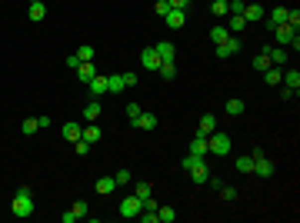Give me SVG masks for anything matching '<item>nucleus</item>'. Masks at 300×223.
Instances as JSON below:
<instances>
[{"instance_id":"cd10ccee","label":"nucleus","mask_w":300,"mask_h":223,"mask_svg":"<svg viewBox=\"0 0 300 223\" xmlns=\"http://www.w3.org/2000/svg\"><path fill=\"white\" fill-rule=\"evenodd\" d=\"M80 134H84V130H80V123H74V120L64 123V137L70 140V144H74V140H80Z\"/></svg>"},{"instance_id":"8fccbe9b","label":"nucleus","mask_w":300,"mask_h":223,"mask_svg":"<svg viewBox=\"0 0 300 223\" xmlns=\"http://www.w3.org/2000/svg\"><path fill=\"white\" fill-rule=\"evenodd\" d=\"M67 67L77 70V67H80V57H77V54H70V57H67Z\"/></svg>"},{"instance_id":"72a5a7b5","label":"nucleus","mask_w":300,"mask_h":223,"mask_svg":"<svg viewBox=\"0 0 300 223\" xmlns=\"http://www.w3.org/2000/svg\"><path fill=\"white\" fill-rule=\"evenodd\" d=\"M210 13H213V17H227V0H213Z\"/></svg>"},{"instance_id":"412c9836","label":"nucleus","mask_w":300,"mask_h":223,"mask_svg":"<svg viewBox=\"0 0 300 223\" xmlns=\"http://www.w3.org/2000/svg\"><path fill=\"white\" fill-rule=\"evenodd\" d=\"M80 137H84L87 144H97L100 137H103V130H100V127H97V120H94V123H87V127H84V134H80Z\"/></svg>"},{"instance_id":"f704fd0d","label":"nucleus","mask_w":300,"mask_h":223,"mask_svg":"<svg viewBox=\"0 0 300 223\" xmlns=\"http://www.w3.org/2000/svg\"><path fill=\"white\" fill-rule=\"evenodd\" d=\"M90 147H94V144H87L84 137H80V140H74V150H77V156H87V153H90Z\"/></svg>"},{"instance_id":"a19ab883","label":"nucleus","mask_w":300,"mask_h":223,"mask_svg":"<svg viewBox=\"0 0 300 223\" xmlns=\"http://www.w3.org/2000/svg\"><path fill=\"white\" fill-rule=\"evenodd\" d=\"M77 57H80V64H84V60H94V47H90V44H84V47L77 50Z\"/></svg>"},{"instance_id":"37998d69","label":"nucleus","mask_w":300,"mask_h":223,"mask_svg":"<svg viewBox=\"0 0 300 223\" xmlns=\"http://www.w3.org/2000/svg\"><path fill=\"white\" fill-rule=\"evenodd\" d=\"M220 197H223V200H237V190L227 187V183H220Z\"/></svg>"},{"instance_id":"de8ad7c7","label":"nucleus","mask_w":300,"mask_h":223,"mask_svg":"<svg viewBox=\"0 0 300 223\" xmlns=\"http://www.w3.org/2000/svg\"><path fill=\"white\" fill-rule=\"evenodd\" d=\"M294 97H297V93H294V90H290V87H284V90H280V100H284V103H290V100H294Z\"/></svg>"},{"instance_id":"a18cd8bd","label":"nucleus","mask_w":300,"mask_h":223,"mask_svg":"<svg viewBox=\"0 0 300 223\" xmlns=\"http://www.w3.org/2000/svg\"><path fill=\"white\" fill-rule=\"evenodd\" d=\"M287 23L290 27H300V10H287Z\"/></svg>"},{"instance_id":"7c9ffc66","label":"nucleus","mask_w":300,"mask_h":223,"mask_svg":"<svg viewBox=\"0 0 300 223\" xmlns=\"http://www.w3.org/2000/svg\"><path fill=\"white\" fill-rule=\"evenodd\" d=\"M227 37H230V30H227V27H213V30H210V40H213V47H217V44H223Z\"/></svg>"},{"instance_id":"bb28decb","label":"nucleus","mask_w":300,"mask_h":223,"mask_svg":"<svg viewBox=\"0 0 300 223\" xmlns=\"http://www.w3.org/2000/svg\"><path fill=\"white\" fill-rule=\"evenodd\" d=\"M284 83H287L290 90H294V93H297L300 90V70L294 67V70H287V74H284Z\"/></svg>"},{"instance_id":"c756f323","label":"nucleus","mask_w":300,"mask_h":223,"mask_svg":"<svg viewBox=\"0 0 300 223\" xmlns=\"http://www.w3.org/2000/svg\"><path fill=\"white\" fill-rule=\"evenodd\" d=\"M233 167H237V173H254V156H240Z\"/></svg>"},{"instance_id":"4be33fe9","label":"nucleus","mask_w":300,"mask_h":223,"mask_svg":"<svg viewBox=\"0 0 300 223\" xmlns=\"http://www.w3.org/2000/svg\"><path fill=\"white\" fill-rule=\"evenodd\" d=\"M123 90H127L123 77L120 74H110V77H107V93H123Z\"/></svg>"},{"instance_id":"6e6552de","label":"nucleus","mask_w":300,"mask_h":223,"mask_svg":"<svg viewBox=\"0 0 300 223\" xmlns=\"http://www.w3.org/2000/svg\"><path fill=\"white\" fill-rule=\"evenodd\" d=\"M213 130H217V117H213V113H203L200 123H197V137H210Z\"/></svg>"},{"instance_id":"3c124183","label":"nucleus","mask_w":300,"mask_h":223,"mask_svg":"<svg viewBox=\"0 0 300 223\" xmlns=\"http://www.w3.org/2000/svg\"><path fill=\"white\" fill-rule=\"evenodd\" d=\"M123 77V83H127V87H137V74H120Z\"/></svg>"},{"instance_id":"c03bdc74","label":"nucleus","mask_w":300,"mask_h":223,"mask_svg":"<svg viewBox=\"0 0 300 223\" xmlns=\"http://www.w3.org/2000/svg\"><path fill=\"white\" fill-rule=\"evenodd\" d=\"M170 3V10H187L190 7V0H167Z\"/></svg>"},{"instance_id":"ddd939ff","label":"nucleus","mask_w":300,"mask_h":223,"mask_svg":"<svg viewBox=\"0 0 300 223\" xmlns=\"http://www.w3.org/2000/svg\"><path fill=\"white\" fill-rule=\"evenodd\" d=\"M230 34H244V27H247V20H244V13H227V23H223Z\"/></svg>"},{"instance_id":"79ce46f5","label":"nucleus","mask_w":300,"mask_h":223,"mask_svg":"<svg viewBox=\"0 0 300 223\" xmlns=\"http://www.w3.org/2000/svg\"><path fill=\"white\" fill-rule=\"evenodd\" d=\"M247 0H227V13H240Z\"/></svg>"},{"instance_id":"c9c22d12","label":"nucleus","mask_w":300,"mask_h":223,"mask_svg":"<svg viewBox=\"0 0 300 223\" xmlns=\"http://www.w3.org/2000/svg\"><path fill=\"white\" fill-rule=\"evenodd\" d=\"M20 130H23V134H37V130H40V123H37V117H27Z\"/></svg>"},{"instance_id":"09e8293b","label":"nucleus","mask_w":300,"mask_h":223,"mask_svg":"<svg viewBox=\"0 0 300 223\" xmlns=\"http://www.w3.org/2000/svg\"><path fill=\"white\" fill-rule=\"evenodd\" d=\"M197 160H200V156H184V160H180V167H184V170H190V167H194V163H197Z\"/></svg>"},{"instance_id":"39448f33","label":"nucleus","mask_w":300,"mask_h":223,"mask_svg":"<svg viewBox=\"0 0 300 223\" xmlns=\"http://www.w3.org/2000/svg\"><path fill=\"white\" fill-rule=\"evenodd\" d=\"M187 173H190V180H194L197 187H207V180H210V170H207V163H203V160H197Z\"/></svg>"},{"instance_id":"b1692460","label":"nucleus","mask_w":300,"mask_h":223,"mask_svg":"<svg viewBox=\"0 0 300 223\" xmlns=\"http://www.w3.org/2000/svg\"><path fill=\"white\" fill-rule=\"evenodd\" d=\"M157 74L164 80H174L177 77V64H174V60H160V70H157Z\"/></svg>"},{"instance_id":"e433bc0d","label":"nucleus","mask_w":300,"mask_h":223,"mask_svg":"<svg viewBox=\"0 0 300 223\" xmlns=\"http://www.w3.org/2000/svg\"><path fill=\"white\" fill-rule=\"evenodd\" d=\"M140 113H144V107H140V103H127V120H137V117H140Z\"/></svg>"},{"instance_id":"9b49d317","label":"nucleus","mask_w":300,"mask_h":223,"mask_svg":"<svg viewBox=\"0 0 300 223\" xmlns=\"http://www.w3.org/2000/svg\"><path fill=\"white\" fill-rule=\"evenodd\" d=\"M167 27H170V30H180V27H184V23H187V10H167Z\"/></svg>"},{"instance_id":"ea45409f","label":"nucleus","mask_w":300,"mask_h":223,"mask_svg":"<svg viewBox=\"0 0 300 223\" xmlns=\"http://www.w3.org/2000/svg\"><path fill=\"white\" fill-rule=\"evenodd\" d=\"M167 10H170V3H167V0H157V3H154V13L160 17V20L167 17Z\"/></svg>"},{"instance_id":"603ef678","label":"nucleus","mask_w":300,"mask_h":223,"mask_svg":"<svg viewBox=\"0 0 300 223\" xmlns=\"http://www.w3.org/2000/svg\"><path fill=\"white\" fill-rule=\"evenodd\" d=\"M60 220H64V223H77V220H80V217H77V213H74V210H67V213H64V217H60Z\"/></svg>"},{"instance_id":"20e7f679","label":"nucleus","mask_w":300,"mask_h":223,"mask_svg":"<svg viewBox=\"0 0 300 223\" xmlns=\"http://www.w3.org/2000/svg\"><path fill=\"white\" fill-rule=\"evenodd\" d=\"M240 44H244V40H240V34H230L223 44H217V57H220V60H227V57L240 54Z\"/></svg>"},{"instance_id":"2eb2a0df","label":"nucleus","mask_w":300,"mask_h":223,"mask_svg":"<svg viewBox=\"0 0 300 223\" xmlns=\"http://www.w3.org/2000/svg\"><path fill=\"white\" fill-rule=\"evenodd\" d=\"M94 190H97L100 197H110L113 190H117V180H113V177H100L97 183H94Z\"/></svg>"},{"instance_id":"f3484780","label":"nucleus","mask_w":300,"mask_h":223,"mask_svg":"<svg viewBox=\"0 0 300 223\" xmlns=\"http://www.w3.org/2000/svg\"><path fill=\"white\" fill-rule=\"evenodd\" d=\"M27 17H30L33 23H40L47 17V7H44V0H37V3H30V7H27Z\"/></svg>"},{"instance_id":"a878e982","label":"nucleus","mask_w":300,"mask_h":223,"mask_svg":"<svg viewBox=\"0 0 300 223\" xmlns=\"http://www.w3.org/2000/svg\"><path fill=\"white\" fill-rule=\"evenodd\" d=\"M264 80H267V87H277V83H284V74H280V67H270V70H264Z\"/></svg>"},{"instance_id":"f8f14e48","label":"nucleus","mask_w":300,"mask_h":223,"mask_svg":"<svg viewBox=\"0 0 300 223\" xmlns=\"http://www.w3.org/2000/svg\"><path fill=\"white\" fill-rule=\"evenodd\" d=\"M133 127L137 130H157V113H150V110H144L137 120H133Z\"/></svg>"},{"instance_id":"f257e3e1","label":"nucleus","mask_w":300,"mask_h":223,"mask_svg":"<svg viewBox=\"0 0 300 223\" xmlns=\"http://www.w3.org/2000/svg\"><path fill=\"white\" fill-rule=\"evenodd\" d=\"M10 213H13V217H30V213H33V193H30V187H20L17 193H13Z\"/></svg>"},{"instance_id":"49530a36","label":"nucleus","mask_w":300,"mask_h":223,"mask_svg":"<svg viewBox=\"0 0 300 223\" xmlns=\"http://www.w3.org/2000/svg\"><path fill=\"white\" fill-rule=\"evenodd\" d=\"M70 210L77 213V217H87V203H84V200H77V203H74V207H70Z\"/></svg>"},{"instance_id":"473e14b6","label":"nucleus","mask_w":300,"mask_h":223,"mask_svg":"<svg viewBox=\"0 0 300 223\" xmlns=\"http://www.w3.org/2000/svg\"><path fill=\"white\" fill-rule=\"evenodd\" d=\"M270 67H274V64H270V57H267V54H257L254 57V70H260V74H264V70H270Z\"/></svg>"},{"instance_id":"4468645a","label":"nucleus","mask_w":300,"mask_h":223,"mask_svg":"<svg viewBox=\"0 0 300 223\" xmlns=\"http://www.w3.org/2000/svg\"><path fill=\"white\" fill-rule=\"evenodd\" d=\"M264 54L267 57H270V64H274V67H284V64H287V50H284V47H270V50H267V47H264Z\"/></svg>"},{"instance_id":"dca6fc26","label":"nucleus","mask_w":300,"mask_h":223,"mask_svg":"<svg viewBox=\"0 0 300 223\" xmlns=\"http://www.w3.org/2000/svg\"><path fill=\"white\" fill-rule=\"evenodd\" d=\"M97 77V67H94V64H90V60H84V64H80L77 67V80H84V83H90V80Z\"/></svg>"},{"instance_id":"6ab92c4d","label":"nucleus","mask_w":300,"mask_h":223,"mask_svg":"<svg viewBox=\"0 0 300 223\" xmlns=\"http://www.w3.org/2000/svg\"><path fill=\"white\" fill-rule=\"evenodd\" d=\"M154 50L160 54V60H174V57H177V47L170 44V40H160V44H157Z\"/></svg>"},{"instance_id":"f03ea898","label":"nucleus","mask_w":300,"mask_h":223,"mask_svg":"<svg viewBox=\"0 0 300 223\" xmlns=\"http://www.w3.org/2000/svg\"><path fill=\"white\" fill-rule=\"evenodd\" d=\"M233 150V140L227 134H217V130H213L210 137H207V153L210 156H227Z\"/></svg>"},{"instance_id":"4c0bfd02","label":"nucleus","mask_w":300,"mask_h":223,"mask_svg":"<svg viewBox=\"0 0 300 223\" xmlns=\"http://www.w3.org/2000/svg\"><path fill=\"white\" fill-rule=\"evenodd\" d=\"M113 180H117V187H127V183H130V170H117Z\"/></svg>"},{"instance_id":"58836bf2","label":"nucleus","mask_w":300,"mask_h":223,"mask_svg":"<svg viewBox=\"0 0 300 223\" xmlns=\"http://www.w3.org/2000/svg\"><path fill=\"white\" fill-rule=\"evenodd\" d=\"M133 197L147 200V197H150V183H137V187H133Z\"/></svg>"},{"instance_id":"393cba45","label":"nucleus","mask_w":300,"mask_h":223,"mask_svg":"<svg viewBox=\"0 0 300 223\" xmlns=\"http://www.w3.org/2000/svg\"><path fill=\"white\" fill-rule=\"evenodd\" d=\"M174 220H177L174 207H157V223H174Z\"/></svg>"},{"instance_id":"aec40b11","label":"nucleus","mask_w":300,"mask_h":223,"mask_svg":"<svg viewBox=\"0 0 300 223\" xmlns=\"http://www.w3.org/2000/svg\"><path fill=\"white\" fill-rule=\"evenodd\" d=\"M87 87H90V97H103V93H107V77H100V74H97Z\"/></svg>"},{"instance_id":"9d476101","label":"nucleus","mask_w":300,"mask_h":223,"mask_svg":"<svg viewBox=\"0 0 300 223\" xmlns=\"http://www.w3.org/2000/svg\"><path fill=\"white\" fill-rule=\"evenodd\" d=\"M240 13H244L247 23H260L264 20V7H260V3H244V10Z\"/></svg>"},{"instance_id":"0eeeda50","label":"nucleus","mask_w":300,"mask_h":223,"mask_svg":"<svg viewBox=\"0 0 300 223\" xmlns=\"http://www.w3.org/2000/svg\"><path fill=\"white\" fill-rule=\"evenodd\" d=\"M140 64H144V70H160V54H157L154 47H144V50H140Z\"/></svg>"},{"instance_id":"7ed1b4c3","label":"nucleus","mask_w":300,"mask_h":223,"mask_svg":"<svg viewBox=\"0 0 300 223\" xmlns=\"http://www.w3.org/2000/svg\"><path fill=\"white\" fill-rule=\"evenodd\" d=\"M140 210H144V200L140 197H123L120 200V217H127V220H137Z\"/></svg>"},{"instance_id":"2f4dec72","label":"nucleus","mask_w":300,"mask_h":223,"mask_svg":"<svg viewBox=\"0 0 300 223\" xmlns=\"http://www.w3.org/2000/svg\"><path fill=\"white\" fill-rule=\"evenodd\" d=\"M227 113H230V117H240V113H244V100H240V97L227 100Z\"/></svg>"},{"instance_id":"864d4df0","label":"nucleus","mask_w":300,"mask_h":223,"mask_svg":"<svg viewBox=\"0 0 300 223\" xmlns=\"http://www.w3.org/2000/svg\"><path fill=\"white\" fill-rule=\"evenodd\" d=\"M30 3H37V0H30Z\"/></svg>"},{"instance_id":"1a4fd4ad","label":"nucleus","mask_w":300,"mask_h":223,"mask_svg":"<svg viewBox=\"0 0 300 223\" xmlns=\"http://www.w3.org/2000/svg\"><path fill=\"white\" fill-rule=\"evenodd\" d=\"M254 173H257V177H274V160H267V153L264 156H257V160H254Z\"/></svg>"},{"instance_id":"a211bd4d","label":"nucleus","mask_w":300,"mask_h":223,"mask_svg":"<svg viewBox=\"0 0 300 223\" xmlns=\"http://www.w3.org/2000/svg\"><path fill=\"white\" fill-rule=\"evenodd\" d=\"M190 156H200V160L207 156V137H194L190 140Z\"/></svg>"},{"instance_id":"c85d7f7f","label":"nucleus","mask_w":300,"mask_h":223,"mask_svg":"<svg viewBox=\"0 0 300 223\" xmlns=\"http://www.w3.org/2000/svg\"><path fill=\"white\" fill-rule=\"evenodd\" d=\"M280 23H287V7H274L270 10V27H280Z\"/></svg>"},{"instance_id":"5701e85b","label":"nucleus","mask_w":300,"mask_h":223,"mask_svg":"<svg viewBox=\"0 0 300 223\" xmlns=\"http://www.w3.org/2000/svg\"><path fill=\"white\" fill-rule=\"evenodd\" d=\"M97 117H100V97H94V100H90L87 107H84V120H87V123H94Z\"/></svg>"},{"instance_id":"423d86ee","label":"nucleus","mask_w":300,"mask_h":223,"mask_svg":"<svg viewBox=\"0 0 300 223\" xmlns=\"http://www.w3.org/2000/svg\"><path fill=\"white\" fill-rule=\"evenodd\" d=\"M274 37H277V47H290V40L297 37V27H290V23H280V27H274Z\"/></svg>"}]
</instances>
